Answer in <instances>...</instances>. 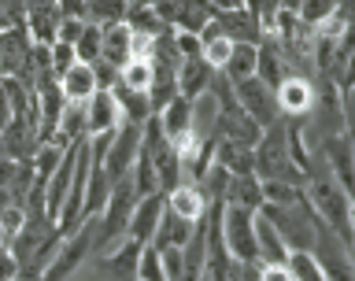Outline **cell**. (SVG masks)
Returning <instances> with one entry per match:
<instances>
[{"mask_svg":"<svg viewBox=\"0 0 355 281\" xmlns=\"http://www.w3.org/2000/svg\"><path fill=\"white\" fill-rule=\"evenodd\" d=\"M304 200H307V207L315 211V219L329 233H337V237L352 248V196H348V189H344L329 171L326 174H307Z\"/></svg>","mask_w":355,"mask_h":281,"instance_id":"6da1fadb","label":"cell"},{"mask_svg":"<svg viewBox=\"0 0 355 281\" xmlns=\"http://www.w3.org/2000/svg\"><path fill=\"white\" fill-rule=\"evenodd\" d=\"M252 167H255V178H259V182H285V185H304L307 182L304 171H300L293 163V155H288L282 119L259 133V141H255V148H252Z\"/></svg>","mask_w":355,"mask_h":281,"instance_id":"7a4b0ae2","label":"cell"},{"mask_svg":"<svg viewBox=\"0 0 355 281\" xmlns=\"http://www.w3.org/2000/svg\"><path fill=\"white\" fill-rule=\"evenodd\" d=\"M259 211H263V219L277 230V237L285 241L288 252H311L315 233H318V219H315V211L307 207V200H300V204H285V207L263 204Z\"/></svg>","mask_w":355,"mask_h":281,"instance_id":"3957f363","label":"cell"},{"mask_svg":"<svg viewBox=\"0 0 355 281\" xmlns=\"http://www.w3.org/2000/svg\"><path fill=\"white\" fill-rule=\"evenodd\" d=\"M255 211H241V207H226L218 211V233L226 244L230 263H255V226H252Z\"/></svg>","mask_w":355,"mask_h":281,"instance_id":"277c9868","label":"cell"},{"mask_svg":"<svg viewBox=\"0 0 355 281\" xmlns=\"http://www.w3.org/2000/svg\"><path fill=\"white\" fill-rule=\"evenodd\" d=\"M137 152H141V126L122 122V126L107 137L104 160H100V171L111 178V185H115L119 178L130 174V167H133V160H137Z\"/></svg>","mask_w":355,"mask_h":281,"instance_id":"5b68a950","label":"cell"},{"mask_svg":"<svg viewBox=\"0 0 355 281\" xmlns=\"http://www.w3.org/2000/svg\"><path fill=\"white\" fill-rule=\"evenodd\" d=\"M233 104H237L259 130L274 126V122L282 119L277 115V104H274V89L266 82H259V78H244V82L233 85Z\"/></svg>","mask_w":355,"mask_h":281,"instance_id":"8992f818","label":"cell"},{"mask_svg":"<svg viewBox=\"0 0 355 281\" xmlns=\"http://www.w3.org/2000/svg\"><path fill=\"white\" fill-rule=\"evenodd\" d=\"M274 104H277V115H288V119H307L318 104V93L311 85V78L304 74H293L285 78L282 85L274 89Z\"/></svg>","mask_w":355,"mask_h":281,"instance_id":"52a82bcc","label":"cell"},{"mask_svg":"<svg viewBox=\"0 0 355 281\" xmlns=\"http://www.w3.org/2000/svg\"><path fill=\"white\" fill-rule=\"evenodd\" d=\"M82 115H85V141L89 137H104V133H115L122 126V111H119L115 96H111L107 89H96V93L85 100Z\"/></svg>","mask_w":355,"mask_h":281,"instance_id":"ba28073f","label":"cell"},{"mask_svg":"<svg viewBox=\"0 0 355 281\" xmlns=\"http://www.w3.org/2000/svg\"><path fill=\"white\" fill-rule=\"evenodd\" d=\"M78 148V144H74ZM74 148H67V155L60 160V167L41 182V207H44V219L55 226V215H60L63 200H67V189H71V178H74Z\"/></svg>","mask_w":355,"mask_h":281,"instance_id":"9c48e42d","label":"cell"},{"mask_svg":"<svg viewBox=\"0 0 355 281\" xmlns=\"http://www.w3.org/2000/svg\"><path fill=\"white\" fill-rule=\"evenodd\" d=\"M159 215H163V196H159V193L141 196V200H137V207H133V215H130L126 241L141 244V248H144V244H152L155 226H159Z\"/></svg>","mask_w":355,"mask_h":281,"instance_id":"30bf717a","label":"cell"},{"mask_svg":"<svg viewBox=\"0 0 355 281\" xmlns=\"http://www.w3.org/2000/svg\"><path fill=\"white\" fill-rule=\"evenodd\" d=\"M215 26L222 37H230L233 44H259L263 30H259V19L244 8H230V11H215Z\"/></svg>","mask_w":355,"mask_h":281,"instance_id":"8fae6325","label":"cell"},{"mask_svg":"<svg viewBox=\"0 0 355 281\" xmlns=\"http://www.w3.org/2000/svg\"><path fill=\"white\" fill-rule=\"evenodd\" d=\"M163 204H166V211H174L178 219H185V222H200L207 215V196L200 193V185H193V182H182V185H174L171 193L163 196Z\"/></svg>","mask_w":355,"mask_h":281,"instance_id":"7c38bea8","label":"cell"},{"mask_svg":"<svg viewBox=\"0 0 355 281\" xmlns=\"http://www.w3.org/2000/svg\"><path fill=\"white\" fill-rule=\"evenodd\" d=\"M133 56V30L122 22H111V26H100V60L111 67H122Z\"/></svg>","mask_w":355,"mask_h":281,"instance_id":"4fadbf2b","label":"cell"},{"mask_svg":"<svg viewBox=\"0 0 355 281\" xmlns=\"http://www.w3.org/2000/svg\"><path fill=\"white\" fill-rule=\"evenodd\" d=\"M55 89H60V96L67 104H85L89 96L96 93V78H93V67L89 63H74L67 67V71L55 78Z\"/></svg>","mask_w":355,"mask_h":281,"instance_id":"5bb4252c","label":"cell"},{"mask_svg":"<svg viewBox=\"0 0 355 281\" xmlns=\"http://www.w3.org/2000/svg\"><path fill=\"white\" fill-rule=\"evenodd\" d=\"M211 78H215V71L200 60V56H193V60H182L178 63V74H174V85H178V96L193 100L200 93H207L211 89Z\"/></svg>","mask_w":355,"mask_h":281,"instance_id":"9a60e30c","label":"cell"},{"mask_svg":"<svg viewBox=\"0 0 355 281\" xmlns=\"http://www.w3.org/2000/svg\"><path fill=\"white\" fill-rule=\"evenodd\" d=\"M252 226H255V263H285L288 248H285V241L277 237V230L263 219V211H255Z\"/></svg>","mask_w":355,"mask_h":281,"instance_id":"2e32d148","label":"cell"},{"mask_svg":"<svg viewBox=\"0 0 355 281\" xmlns=\"http://www.w3.org/2000/svg\"><path fill=\"white\" fill-rule=\"evenodd\" d=\"M222 204H226V207H241V211H259L263 207V182L255 174L230 178L226 193H222Z\"/></svg>","mask_w":355,"mask_h":281,"instance_id":"e0dca14e","label":"cell"},{"mask_svg":"<svg viewBox=\"0 0 355 281\" xmlns=\"http://www.w3.org/2000/svg\"><path fill=\"white\" fill-rule=\"evenodd\" d=\"M193 226L196 222H185V219H178L174 211H166L163 204V215H159V226H155V237H152V248H182V244L193 237Z\"/></svg>","mask_w":355,"mask_h":281,"instance_id":"ac0fdd59","label":"cell"},{"mask_svg":"<svg viewBox=\"0 0 355 281\" xmlns=\"http://www.w3.org/2000/svg\"><path fill=\"white\" fill-rule=\"evenodd\" d=\"M152 78H155V71H152L148 56H130V60L119 67V85L130 89V93H144V96H148Z\"/></svg>","mask_w":355,"mask_h":281,"instance_id":"d6986e66","label":"cell"},{"mask_svg":"<svg viewBox=\"0 0 355 281\" xmlns=\"http://www.w3.org/2000/svg\"><path fill=\"white\" fill-rule=\"evenodd\" d=\"M126 26L133 30V37H141V41H155V37H163V33L171 30L152 8H130L126 11Z\"/></svg>","mask_w":355,"mask_h":281,"instance_id":"ffe728a7","label":"cell"},{"mask_svg":"<svg viewBox=\"0 0 355 281\" xmlns=\"http://www.w3.org/2000/svg\"><path fill=\"white\" fill-rule=\"evenodd\" d=\"M222 78L230 85L244 82V78H255V44H233L226 67H222Z\"/></svg>","mask_w":355,"mask_h":281,"instance_id":"44dd1931","label":"cell"},{"mask_svg":"<svg viewBox=\"0 0 355 281\" xmlns=\"http://www.w3.org/2000/svg\"><path fill=\"white\" fill-rule=\"evenodd\" d=\"M126 11H130V0H85V22H93V26L122 22Z\"/></svg>","mask_w":355,"mask_h":281,"instance_id":"7402d4cb","label":"cell"},{"mask_svg":"<svg viewBox=\"0 0 355 281\" xmlns=\"http://www.w3.org/2000/svg\"><path fill=\"white\" fill-rule=\"evenodd\" d=\"M133 278L137 281H166L163 278V259H159V248L144 244L137 252V263H133Z\"/></svg>","mask_w":355,"mask_h":281,"instance_id":"603a6c76","label":"cell"},{"mask_svg":"<svg viewBox=\"0 0 355 281\" xmlns=\"http://www.w3.org/2000/svg\"><path fill=\"white\" fill-rule=\"evenodd\" d=\"M71 49H74V60H78V63H96V60H100V26L85 22Z\"/></svg>","mask_w":355,"mask_h":281,"instance_id":"cb8c5ba5","label":"cell"},{"mask_svg":"<svg viewBox=\"0 0 355 281\" xmlns=\"http://www.w3.org/2000/svg\"><path fill=\"white\" fill-rule=\"evenodd\" d=\"M285 263L293 271V281H326V274H322V266L315 263L311 252H288Z\"/></svg>","mask_w":355,"mask_h":281,"instance_id":"d4e9b609","label":"cell"},{"mask_svg":"<svg viewBox=\"0 0 355 281\" xmlns=\"http://www.w3.org/2000/svg\"><path fill=\"white\" fill-rule=\"evenodd\" d=\"M78 60H74V49L71 44H49V67H52V74L60 78L67 67H74Z\"/></svg>","mask_w":355,"mask_h":281,"instance_id":"484cf974","label":"cell"},{"mask_svg":"<svg viewBox=\"0 0 355 281\" xmlns=\"http://www.w3.org/2000/svg\"><path fill=\"white\" fill-rule=\"evenodd\" d=\"M82 26H85V19H63V15H60V22H55V41H52V44H74L78 33H82Z\"/></svg>","mask_w":355,"mask_h":281,"instance_id":"4316f807","label":"cell"},{"mask_svg":"<svg viewBox=\"0 0 355 281\" xmlns=\"http://www.w3.org/2000/svg\"><path fill=\"white\" fill-rule=\"evenodd\" d=\"M22 271H19V259L8 252V244H0V281H19Z\"/></svg>","mask_w":355,"mask_h":281,"instance_id":"83f0119b","label":"cell"},{"mask_svg":"<svg viewBox=\"0 0 355 281\" xmlns=\"http://www.w3.org/2000/svg\"><path fill=\"white\" fill-rule=\"evenodd\" d=\"M259 281H293L288 263H259Z\"/></svg>","mask_w":355,"mask_h":281,"instance_id":"f1b7e54d","label":"cell"},{"mask_svg":"<svg viewBox=\"0 0 355 281\" xmlns=\"http://www.w3.org/2000/svg\"><path fill=\"white\" fill-rule=\"evenodd\" d=\"M11 119H15V104H11V93H8V85L0 82V133H4L11 126Z\"/></svg>","mask_w":355,"mask_h":281,"instance_id":"f546056e","label":"cell"},{"mask_svg":"<svg viewBox=\"0 0 355 281\" xmlns=\"http://www.w3.org/2000/svg\"><path fill=\"white\" fill-rule=\"evenodd\" d=\"M277 8H282V11H293V15H296V8H300V0H277Z\"/></svg>","mask_w":355,"mask_h":281,"instance_id":"4dcf8cb0","label":"cell"},{"mask_svg":"<svg viewBox=\"0 0 355 281\" xmlns=\"http://www.w3.org/2000/svg\"><path fill=\"white\" fill-rule=\"evenodd\" d=\"M4 30H15V26H11V22H8V15L0 11V33H4Z\"/></svg>","mask_w":355,"mask_h":281,"instance_id":"1f68e13d","label":"cell"},{"mask_svg":"<svg viewBox=\"0 0 355 281\" xmlns=\"http://www.w3.org/2000/svg\"><path fill=\"white\" fill-rule=\"evenodd\" d=\"M0 244H4V237H0Z\"/></svg>","mask_w":355,"mask_h":281,"instance_id":"d6a6232c","label":"cell"}]
</instances>
